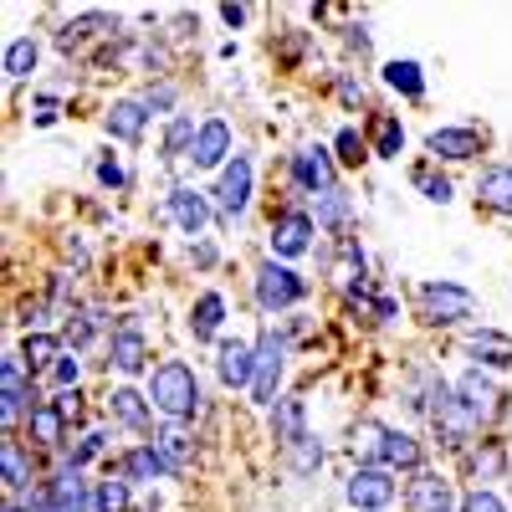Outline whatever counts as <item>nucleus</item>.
Returning <instances> with one entry per match:
<instances>
[{"label": "nucleus", "instance_id": "nucleus-1", "mask_svg": "<svg viewBox=\"0 0 512 512\" xmlns=\"http://www.w3.org/2000/svg\"><path fill=\"white\" fill-rule=\"evenodd\" d=\"M149 405L164 420H180V425L190 415H200V379H195V369L185 359H164L154 369V379H149Z\"/></svg>", "mask_w": 512, "mask_h": 512}, {"label": "nucleus", "instance_id": "nucleus-2", "mask_svg": "<svg viewBox=\"0 0 512 512\" xmlns=\"http://www.w3.org/2000/svg\"><path fill=\"white\" fill-rule=\"evenodd\" d=\"M251 292H256V303H262L267 313H282V308H297V303H303V297H308V282L297 277L292 267H282L277 256H272V262L256 267Z\"/></svg>", "mask_w": 512, "mask_h": 512}, {"label": "nucleus", "instance_id": "nucleus-3", "mask_svg": "<svg viewBox=\"0 0 512 512\" xmlns=\"http://www.w3.org/2000/svg\"><path fill=\"white\" fill-rule=\"evenodd\" d=\"M287 369V338L277 328H267L256 338V374H251V400L256 405H272L277 400V379Z\"/></svg>", "mask_w": 512, "mask_h": 512}, {"label": "nucleus", "instance_id": "nucleus-4", "mask_svg": "<svg viewBox=\"0 0 512 512\" xmlns=\"http://www.w3.org/2000/svg\"><path fill=\"white\" fill-rule=\"evenodd\" d=\"M395 497H400V482H395L390 466H374L369 461V466H359V472L349 477V502L359 512H390Z\"/></svg>", "mask_w": 512, "mask_h": 512}, {"label": "nucleus", "instance_id": "nucleus-5", "mask_svg": "<svg viewBox=\"0 0 512 512\" xmlns=\"http://www.w3.org/2000/svg\"><path fill=\"white\" fill-rule=\"evenodd\" d=\"M420 313H425V323H461V318L477 313V297L456 282H425L420 287Z\"/></svg>", "mask_w": 512, "mask_h": 512}, {"label": "nucleus", "instance_id": "nucleus-6", "mask_svg": "<svg viewBox=\"0 0 512 512\" xmlns=\"http://www.w3.org/2000/svg\"><path fill=\"white\" fill-rule=\"evenodd\" d=\"M369 456H374V466H390V472L400 477V472H420L425 466V451H420V441L410 436V431H390V425H384V431H374V441H369Z\"/></svg>", "mask_w": 512, "mask_h": 512}, {"label": "nucleus", "instance_id": "nucleus-7", "mask_svg": "<svg viewBox=\"0 0 512 512\" xmlns=\"http://www.w3.org/2000/svg\"><path fill=\"white\" fill-rule=\"evenodd\" d=\"M292 180L303 185L308 195H328V190H338V159H333L323 144L297 149V154H292Z\"/></svg>", "mask_w": 512, "mask_h": 512}, {"label": "nucleus", "instance_id": "nucleus-8", "mask_svg": "<svg viewBox=\"0 0 512 512\" xmlns=\"http://www.w3.org/2000/svg\"><path fill=\"white\" fill-rule=\"evenodd\" d=\"M451 390H456V400H461V410L466 415H472L477 425L482 420H497L502 415V390H497V384L482 374V369H466L456 384H451Z\"/></svg>", "mask_w": 512, "mask_h": 512}, {"label": "nucleus", "instance_id": "nucleus-9", "mask_svg": "<svg viewBox=\"0 0 512 512\" xmlns=\"http://www.w3.org/2000/svg\"><path fill=\"white\" fill-rule=\"evenodd\" d=\"M251 159L246 154H236L226 169H221V180H216V190H210V195H216V210H221V216L226 221H236L241 216V210L251 205Z\"/></svg>", "mask_w": 512, "mask_h": 512}, {"label": "nucleus", "instance_id": "nucleus-10", "mask_svg": "<svg viewBox=\"0 0 512 512\" xmlns=\"http://www.w3.org/2000/svg\"><path fill=\"white\" fill-rule=\"evenodd\" d=\"M41 400L31 395V384H26V364L11 354L6 364H0V415H6V425H16L21 415H31Z\"/></svg>", "mask_w": 512, "mask_h": 512}, {"label": "nucleus", "instance_id": "nucleus-11", "mask_svg": "<svg viewBox=\"0 0 512 512\" xmlns=\"http://www.w3.org/2000/svg\"><path fill=\"white\" fill-rule=\"evenodd\" d=\"M313 231H318V221L308 216V210H282V216L272 221V256H303L308 246H313Z\"/></svg>", "mask_w": 512, "mask_h": 512}, {"label": "nucleus", "instance_id": "nucleus-12", "mask_svg": "<svg viewBox=\"0 0 512 512\" xmlns=\"http://www.w3.org/2000/svg\"><path fill=\"white\" fill-rule=\"evenodd\" d=\"M461 507L456 502V487L436 472H415V482L405 487V512H451Z\"/></svg>", "mask_w": 512, "mask_h": 512}, {"label": "nucleus", "instance_id": "nucleus-13", "mask_svg": "<svg viewBox=\"0 0 512 512\" xmlns=\"http://www.w3.org/2000/svg\"><path fill=\"white\" fill-rule=\"evenodd\" d=\"M164 210L175 216V226H180L185 236H205V226H210V200H205V190H195V185L169 190Z\"/></svg>", "mask_w": 512, "mask_h": 512}, {"label": "nucleus", "instance_id": "nucleus-14", "mask_svg": "<svg viewBox=\"0 0 512 512\" xmlns=\"http://www.w3.org/2000/svg\"><path fill=\"white\" fill-rule=\"evenodd\" d=\"M226 154H231V128L221 118H205L195 134V149H190V164L195 169H226L231 164Z\"/></svg>", "mask_w": 512, "mask_h": 512}, {"label": "nucleus", "instance_id": "nucleus-15", "mask_svg": "<svg viewBox=\"0 0 512 512\" xmlns=\"http://www.w3.org/2000/svg\"><path fill=\"white\" fill-rule=\"evenodd\" d=\"M108 359L118 374H139L144 359H149V338L139 333V323H118L113 338H108Z\"/></svg>", "mask_w": 512, "mask_h": 512}, {"label": "nucleus", "instance_id": "nucleus-16", "mask_svg": "<svg viewBox=\"0 0 512 512\" xmlns=\"http://www.w3.org/2000/svg\"><path fill=\"white\" fill-rule=\"evenodd\" d=\"M118 477L123 482H169V477H180V472L159 456V446H134V451H123Z\"/></svg>", "mask_w": 512, "mask_h": 512}, {"label": "nucleus", "instance_id": "nucleus-17", "mask_svg": "<svg viewBox=\"0 0 512 512\" xmlns=\"http://www.w3.org/2000/svg\"><path fill=\"white\" fill-rule=\"evenodd\" d=\"M431 420H436V436H441V446H451V451H461L466 441H472V431H477V420L461 410L456 390H451V400H441V405L431 410Z\"/></svg>", "mask_w": 512, "mask_h": 512}, {"label": "nucleus", "instance_id": "nucleus-18", "mask_svg": "<svg viewBox=\"0 0 512 512\" xmlns=\"http://www.w3.org/2000/svg\"><path fill=\"white\" fill-rule=\"evenodd\" d=\"M221 384H231V390H251V374H256V344H246V338H226L221 344Z\"/></svg>", "mask_w": 512, "mask_h": 512}, {"label": "nucleus", "instance_id": "nucleus-19", "mask_svg": "<svg viewBox=\"0 0 512 512\" xmlns=\"http://www.w3.org/2000/svg\"><path fill=\"white\" fill-rule=\"evenodd\" d=\"M144 123H149L144 98H118V103L108 108V118H103V128H108L113 139H123V144H139V139H144Z\"/></svg>", "mask_w": 512, "mask_h": 512}, {"label": "nucleus", "instance_id": "nucleus-20", "mask_svg": "<svg viewBox=\"0 0 512 512\" xmlns=\"http://www.w3.org/2000/svg\"><path fill=\"white\" fill-rule=\"evenodd\" d=\"M436 159H477L482 154V134L477 128H436L431 139H425Z\"/></svg>", "mask_w": 512, "mask_h": 512}, {"label": "nucleus", "instance_id": "nucleus-21", "mask_svg": "<svg viewBox=\"0 0 512 512\" xmlns=\"http://www.w3.org/2000/svg\"><path fill=\"white\" fill-rule=\"evenodd\" d=\"M272 436H277L282 451H292L297 441L308 436V410H303V400H277V410H272Z\"/></svg>", "mask_w": 512, "mask_h": 512}, {"label": "nucleus", "instance_id": "nucleus-22", "mask_svg": "<svg viewBox=\"0 0 512 512\" xmlns=\"http://www.w3.org/2000/svg\"><path fill=\"white\" fill-rule=\"evenodd\" d=\"M477 200H482L487 210H497V216H512V169H507V164L482 169V180H477Z\"/></svg>", "mask_w": 512, "mask_h": 512}, {"label": "nucleus", "instance_id": "nucleus-23", "mask_svg": "<svg viewBox=\"0 0 512 512\" xmlns=\"http://www.w3.org/2000/svg\"><path fill=\"white\" fill-rule=\"evenodd\" d=\"M26 420H31V441H36V446H47V451H52V446H62V431H67V410H62L57 400H41V405H36Z\"/></svg>", "mask_w": 512, "mask_h": 512}, {"label": "nucleus", "instance_id": "nucleus-24", "mask_svg": "<svg viewBox=\"0 0 512 512\" xmlns=\"http://www.w3.org/2000/svg\"><path fill=\"white\" fill-rule=\"evenodd\" d=\"M108 415L118 420V425H128V431H149V395H139V390H113L108 395Z\"/></svg>", "mask_w": 512, "mask_h": 512}, {"label": "nucleus", "instance_id": "nucleus-25", "mask_svg": "<svg viewBox=\"0 0 512 512\" xmlns=\"http://www.w3.org/2000/svg\"><path fill=\"white\" fill-rule=\"evenodd\" d=\"M466 354H477L482 364L507 369V364H512V338L497 333V328H477V333H466Z\"/></svg>", "mask_w": 512, "mask_h": 512}, {"label": "nucleus", "instance_id": "nucleus-26", "mask_svg": "<svg viewBox=\"0 0 512 512\" xmlns=\"http://www.w3.org/2000/svg\"><path fill=\"white\" fill-rule=\"evenodd\" d=\"M0 477H6V492L11 497H26L31 492V456L21 451V441L0 446Z\"/></svg>", "mask_w": 512, "mask_h": 512}, {"label": "nucleus", "instance_id": "nucleus-27", "mask_svg": "<svg viewBox=\"0 0 512 512\" xmlns=\"http://www.w3.org/2000/svg\"><path fill=\"white\" fill-rule=\"evenodd\" d=\"M154 446H159V456H164L169 466H175V472H185V466L195 461V441H190V431H185L180 420H169L164 431L154 436Z\"/></svg>", "mask_w": 512, "mask_h": 512}, {"label": "nucleus", "instance_id": "nucleus-28", "mask_svg": "<svg viewBox=\"0 0 512 512\" xmlns=\"http://www.w3.org/2000/svg\"><path fill=\"white\" fill-rule=\"evenodd\" d=\"M221 323H226V297H221V292H200V303H195V313H190V333L205 344V338L221 333Z\"/></svg>", "mask_w": 512, "mask_h": 512}, {"label": "nucleus", "instance_id": "nucleus-29", "mask_svg": "<svg viewBox=\"0 0 512 512\" xmlns=\"http://www.w3.org/2000/svg\"><path fill=\"white\" fill-rule=\"evenodd\" d=\"M323 231H349V221H354V205H349V195L344 190H328V195H318V216H313Z\"/></svg>", "mask_w": 512, "mask_h": 512}, {"label": "nucleus", "instance_id": "nucleus-30", "mask_svg": "<svg viewBox=\"0 0 512 512\" xmlns=\"http://www.w3.org/2000/svg\"><path fill=\"white\" fill-rule=\"evenodd\" d=\"M400 149H405V128H400V118L379 113V118H374V154H379V159H400Z\"/></svg>", "mask_w": 512, "mask_h": 512}, {"label": "nucleus", "instance_id": "nucleus-31", "mask_svg": "<svg viewBox=\"0 0 512 512\" xmlns=\"http://www.w3.org/2000/svg\"><path fill=\"white\" fill-rule=\"evenodd\" d=\"M36 62H41V47H36V41L31 36H16L11 41V47H6V77H31L36 72Z\"/></svg>", "mask_w": 512, "mask_h": 512}, {"label": "nucleus", "instance_id": "nucleus-32", "mask_svg": "<svg viewBox=\"0 0 512 512\" xmlns=\"http://www.w3.org/2000/svg\"><path fill=\"white\" fill-rule=\"evenodd\" d=\"M384 82L405 98H425V77H420V62H390L384 67Z\"/></svg>", "mask_w": 512, "mask_h": 512}, {"label": "nucleus", "instance_id": "nucleus-33", "mask_svg": "<svg viewBox=\"0 0 512 512\" xmlns=\"http://www.w3.org/2000/svg\"><path fill=\"white\" fill-rule=\"evenodd\" d=\"M195 134H200V128H195V118H185V113H180L175 123L164 128V154H169V159H180V154L190 159V149H195Z\"/></svg>", "mask_w": 512, "mask_h": 512}, {"label": "nucleus", "instance_id": "nucleus-34", "mask_svg": "<svg viewBox=\"0 0 512 512\" xmlns=\"http://www.w3.org/2000/svg\"><path fill=\"white\" fill-rule=\"evenodd\" d=\"M21 354L31 359V369H47V364H57V359H62V338H52V333H26Z\"/></svg>", "mask_w": 512, "mask_h": 512}, {"label": "nucleus", "instance_id": "nucleus-35", "mask_svg": "<svg viewBox=\"0 0 512 512\" xmlns=\"http://www.w3.org/2000/svg\"><path fill=\"white\" fill-rule=\"evenodd\" d=\"M128 482L123 477H108V482H98V492H93V512H128Z\"/></svg>", "mask_w": 512, "mask_h": 512}, {"label": "nucleus", "instance_id": "nucleus-36", "mask_svg": "<svg viewBox=\"0 0 512 512\" xmlns=\"http://www.w3.org/2000/svg\"><path fill=\"white\" fill-rule=\"evenodd\" d=\"M93 333H98V313H88V308H72V313H67V328H62V338H67L72 349H82Z\"/></svg>", "mask_w": 512, "mask_h": 512}, {"label": "nucleus", "instance_id": "nucleus-37", "mask_svg": "<svg viewBox=\"0 0 512 512\" xmlns=\"http://www.w3.org/2000/svg\"><path fill=\"white\" fill-rule=\"evenodd\" d=\"M287 456H292V472H318V466H323V446H318V436H303Z\"/></svg>", "mask_w": 512, "mask_h": 512}, {"label": "nucleus", "instance_id": "nucleus-38", "mask_svg": "<svg viewBox=\"0 0 512 512\" xmlns=\"http://www.w3.org/2000/svg\"><path fill=\"white\" fill-rule=\"evenodd\" d=\"M333 149H338V154H333L338 164H349V169H354V164H364V139L354 134V128H344V134L333 139Z\"/></svg>", "mask_w": 512, "mask_h": 512}, {"label": "nucleus", "instance_id": "nucleus-39", "mask_svg": "<svg viewBox=\"0 0 512 512\" xmlns=\"http://www.w3.org/2000/svg\"><path fill=\"white\" fill-rule=\"evenodd\" d=\"M415 185L425 190V200H436V205H446V200H451V180H446V175H431V169H415Z\"/></svg>", "mask_w": 512, "mask_h": 512}, {"label": "nucleus", "instance_id": "nucleus-40", "mask_svg": "<svg viewBox=\"0 0 512 512\" xmlns=\"http://www.w3.org/2000/svg\"><path fill=\"white\" fill-rule=\"evenodd\" d=\"M456 512H507V507H502V497H497V492L477 487V492H466V497H461V507H456Z\"/></svg>", "mask_w": 512, "mask_h": 512}, {"label": "nucleus", "instance_id": "nucleus-41", "mask_svg": "<svg viewBox=\"0 0 512 512\" xmlns=\"http://www.w3.org/2000/svg\"><path fill=\"white\" fill-rule=\"evenodd\" d=\"M93 456H103V431H88V436H82V446L72 451V466L82 472V466H88Z\"/></svg>", "mask_w": 512, "mask_h": 512}, {"label": "nucleus", "instance_id": "nucleus-42", "mask_svg": "<svg viewBox=\"0 0 512 512\" xmlns=\"http://www.w3.org/2000/svg\"><path fill=\"white\" fill-rule=\"evenodd\" d=\"M144 108L149 113H169V108H175V88H149L144 93Z\"/></svg>", "mask_w": 512, "mask_h": 512}, {"label": "nucleus", "instance_id": "nucleus-43", "mask_svg": "<svg viewBox=\"0 0 512 512\" xmlns=\"http://www.w3.org/2000/svg\"><path fill=\"white\" fill-rule=\"evenodd\" d=\"M52 379L62 384V390H72V384H77V359H67V354H62V359L52 364Z\"/></svg>", "mask_w": 512, "mask_h": 512}, {"label": "nucleus", "instance_id": "nucleus-44", "mask_svg": "<svg viewBox=\"0 0 512 512\" xmlns=\"http://www.w3.org/2000/svg\"><path fill=\"white\" fill-rule=\"evenodd\" d=\"M98 180H103V185H113V190H118V185H123V180H128V175H123V164H118V159H98Z\"/></svg>", "mask_w": 512, "mask_h": 512}, {"label": "nucleus", "instance_id": "nucleus-45", "mask_svg": "<svg viewBox=\"0 0 512 512\" xmlns=\"http://www.w3.org/2000/svg\"><path fill=\"white\" fill-rule=\"evenodd\" d=\"M338 98H344L349 108H364V88H359L354 77H344V82H338Z\"/></svg>", "mask_w": 512, "mask_h": 512}, {"label": "nucleus", "instance_id": "nucleus-46", "mask_svg": "<svg viewBox=\"0 0 512 512\" xmlns=\"http://www.w3.org/2000/svg\"><path fill=\"white\" fill-rule=\"evenodd\" d=\"M221 21L226 26H246V6H221Z\"/></svg>", "mask_w": 512, "mask_h": 512}, {"label": "nucleus", "instance_id": "nucleus-47", "mask_svg": "<svg viewBox=\"0 0 512 512\" xmlns=\"http://www.w3.org/2000/svg\"><path fill=\"white\" fill-rule=\"evenodd\" d=\"M195 262L210 267V262H216V246H205V241H200V246H195Z\"/></svg>", "mask_w": 512, "mask_h": 512}, {"label": "nucleus", "instance_id": "nucleus-48", "mask_svg": "<svg viewBox=\"0 0 512 512\" xmlns=\"http://www.w3.org/2000/svg\"><path fill=\"white\" fill-rule=\"evenodd\" d=\"M0 512H26V507H21V497H11V502H6V507H0Z\"/></svg>", "mask_w": 512, "mask_h": 512}]
</instances>
